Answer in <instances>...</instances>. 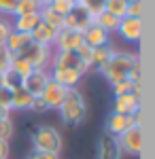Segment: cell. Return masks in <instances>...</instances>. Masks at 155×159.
Wrapping results in <instances>:
<instances>
[{
    "instance_id": "1",
    "label": "cell",
    "mask_w": 155,
    "mask_h": 159,
    "mask_svg": "<svg viewBox=\"0 0 155 159\" xmlns=\"http://www.w3.org/2000/svg\"><path fill=\"white\" fill-rule=\"evenodd\" d=\"M138 66H140V60H138L136 53L115 49L113 57H110L98 72L102 74L110 85H115V83H119V81H125V79L130 76V72L134 68H138Z\"/></svg>"
},
{
    "instance_id": "2",
    "label": "cell",
    "mask_w": 155,
    "mask_h": 159,
    "mask_svg": "<svg viewBox=\"0 0 155 159\" xmlns=\"http://www.w3.org/2000/svg\"><path fill=\"white\" fill-rule=\"evenodd\" d=\"M60 119L66 125H81L87 119V100L79 87H72L66 91L64 102L60 104Z\"/></svg>"
},
{
    "instance_id": "3",
    "label": "cell",
    "mask_w": 155,
    "mask_h": 159,
    "mask_svg": "<svg viewBox=\"0 0 155 159\" xmlns=\"http://www.w3.org/2000/svg\"><path fill=\"white\" fill-rule=\"evenodd\" d=\"M64 148V136L55 125H38L32 132V151L60 155Z\"/></svg>"
},
{
    "instance_id": "4",
    "label": "cell",
    "mask_w": 155,
    "mask_h": 159,
    "mask_svg": "<svg viewBox=\"0 0 155 159\" xmlns=\"http://www.w3.org/2000/svg\"><path fill=\"white\" fill-rule=\"evenodd\" d=\"M117 144H119L121 153H125V155H132V157L140 155V151H143V129H140V123L132 125L130 129H125L123 134L117 136Z\"/></svg>"
},
{
    "instance_id": "5",
    "label": "cell",
    "mask_w": 155,
    "mask_h": 159,
    "mask_svg": "<svg viewBox=\"0 0 155 159\" xmlns=\"http://www.w3.org/2000/svg\"><path fill=\"white\" fill-rule=\"evenodd\" d=\"M21 57H26V60L30 61V66H32L34 70H49L51 57H53V49H51V47H45V45L32 43V45L21 53Z\"/></svg>"
},
{
    "instance_id": "6",
    "label": "cell",
    "mask_w": 155,
    "mask_h": 159,
    "mask_svg": "<svg viewBox=\"0 0 155 159\" xmlns=\"http://www.w3.org/2000/svg\"><path fill=\"white\" fill-rule=\"evenodd\" d=\"M140 123V115H119V112H110L104 121V134L108 136H117L123 134L125 129H130L132 125H138Z\"/></svg>"
},
{
    "instance_id": "7",
    "label": "cell",
    "mask_w": 155,
    "mask_h": 159,
    "mask_svg": "<svg viewBox=\"0 0 155 159\" xmlns=\"http://www.w3.org/2000/svg\"><path fill=\"white\" fill-rule=\"evenodd\" d=\"M51 68H60V70H79L83 76L89 72L74 51H53V57H51L49 70H51Z\"/></svg>"
},
{
    "instance_id": "8",
    "label": "cell",
    "mask_w": 155,
    "mask_h": 159,
    "mask_svg": "<svg viewBox=\"0 0 155 159\" xmlns=\"http://www.w3.org/2000/svg\"><path fill=\"white\" fill-rule=\"evenodd\" d=\"M83 45V32H77V30H66L62 28L60 32L55 34L53 40V51H77Z\"/></svg>"
},
{
    "instance_id": "9",
    "label": "cell",
    "mask_w": 155,
    "mask_h": 159,
    "mask_svg": "<svg viewBox=\"0 0 155 159\" xmlns=\"http://www.w3.org/2000/svg\"><path fill=\"white\" fill-rule=\"evenodd\" d=\"M49 79H51V76H49V70H32L26 79H21V87H24L30 96L38 98V96L43 93V89L47 87Z\"/></svg>"
},
{
    "instance_id": "10",
    "label": "cell",
    "mask_w": 155,
    "mask_h": 159,
    "mask_svg": "<svg viewBox=\"0 0 155 159\" xmlns=\"http://www.w3.org/2000/svg\"><path fill=\"white\" fill-rule=\"evenodd\" d=\"M89 24H94V17L85 11L81 4H77L68 15H64V28L66 30H77V32H83Z\"/></svg>"
},
{
    "instance_id": "11",
    "label": "cell",
    "mask_w": 155,
    "mask_h": 159,
    "mask_svg": "<svg viewBox=\"0 0 155 159\" xmlns=\"http://www.w3.org/2000/svg\"><path fill=\"white\" fill-rule=\"evenodd\" d=\"M66 91H68L66 87L58 85L55 81H51V79H49L47 87L43 89V93H40L38 98L45 102L47 110H58V108H60V104L64 102V96H66Z\"/></svg>"
},
{
    "instance_id": "12",
    "label": "cell",
    "mask_w": 155,
    "mask_h": 159,
    "mask_svg": "<svg viewBox=\"0 0 155 159\" xmlns=\"http://www.w3.org/2000/svg\"><path fill=\"white\" fill-rule=\"evenodd\" d=\"M113 112L119 115H140V96L136 93H123V96H115L113 100Z\"/></svg>"
},
{
    "instance_id": "13",
    "label": "cell",
    "mask_w": 155,
    "mask_h": 159,
    "mask_svg": "<svg viewBox=\"0 0 155 159\" xmlns=\"http://www.w3.org/2000/svg\"><path fill=\"white\" fill-rule=\"evenodd\" d=\"M117 34L123 40H128V43H138L140 40V34H143V21L136 19V17H123L119 21Z\"/></svg>"
},
{
    "instance_id": "14",
    "label": "cell",
    "mask_w": 155,
    "mask_h": 159,
    "mask_svg": "<svg viewBox=\"0 0 155 159\" xmlns=\"http://www.w3.org/2000/svg\"><path fill=\"white\" fill-rule=\"evenodd\" d=\"M96 159H121V148L117 144L115 136L102 134L98 140V148H96Z\"/></svg>"
},
{
    "instance_id": "15",
    "label": "cell",
    "mask_w": 155,
    "mask_h": 159,
    "mask_svg": "<svg viewBox=\"0 0 155 159\" xmlns=\"http://www.w3.org/2000/svg\"><path fill=\"white\" fill-rule=\"evenodd\" d=\"M49 76H51V81H55L58 85L66 87V89L79 87L81 79H83V74L79 72V70H60V68H51Z\"/></svg>"
},
{
    "instance_id": "16",
    "label": "cell",
    "mask_w": 155,
    "mask_h": 159,
    "mask_svg": "<svg viewBox=\"0 0 155 159\" xmlns=\"http://www.w3.org/2000/svg\"><path fill=\"white\" fill-rule=\"evenodd\" d=\"M83 43L87 45V47L96 49V47L108 45V43H110V34H106V32H104L100 25L89 24V25H87V28L83 30Z\"/></svg>"
},
{
    "instance_id": "17",
    "label": "cell",
    "mask_w": 155,
    "mask_h": 159,
    "mask_svg": "<svg viewBox=\"0 0 155 159\" xmlns=\"http://www.w3.org/2000/svg\"><path fill=\"white\" fill-rule=\"evenodd\" d=\"M30 45H32V36H30V34H26V32H15V30L9 34L7 43H4V47L11 51L13 55H21Z\"/></svg>"
},
{
    "instance_id": "18",
    "label": "cell",
    "mask_w": 155,
    "mask_h": 159,
    "mask_svg": "<svg viewBox=\"0 0 155 159\" xmlns=\"http://www.w3.org/2000/svg\"><path fill=\"white\" fill-rule=\"evenodd\" d=\"M32 104H34V96H30L21 85L17 87V89H13V93H11V112L13 110H19V112L32 110Z\"/></svg>"
},
{
    "instance_id": "19",
    "label": "cell",
    "mask_w": 155,
    "mask_h": 159,
    "mask_svg": "<svg viewBox=\"0 0 155 159\" xmlns=\"http://www.w3.org/2000/svg\"><path fill=\"white\" fill-rule=\"evenodd\" d=\"M38 24H40V15H38V13H28V15L11 17V25H13L15 32H26V34H30Z\"/></svg>"
},
{
    "instance_id": "20",
    "label": "cell",
    "mask_w": 155,
    "mask_h": 159,
    "mask_svg": "<svg viewBox=\"0 0 155 159\" xmlns=\"http://www.w3.org/2000/svg\"><path fill=\"white\" fill-rule=\"evenodd\" d=\"M55 30L53 28H49L47 24H40L36 25L34 30L30 32V36H32V43H36V45H45V47H53V40H55Z\"/></svg>"
},
{
    "instance_id": "21",
    "label": "cell",
    "mask_w": 155,
    "mask_h": 159,
    "mask_svg": "<svg viewBox=\"0 0 155 159\" xmlns=\"http://www.w3.org/2000/svg\"><path fill=\"white\" fill-rule=\"evenodd\" d=\"M113 53H115V47H113V43H108V45H102V47H96L92 51V68L96 70H100L104 64H106L110 57H113Z\"/></svg>"
},
{
    "instance_id": "22",
    "label": "cell",
    "mask_w": 155,
    "mask_h": 159,
    "mask_svg": "<svg viewBox=\"0 0 155 159\" xmlns=\"http://www.w3.org/2000/svg\"><path fill=\"white\" fill-rule=\"evenodd\" d=\"M38 15H40V21L47 24L49 28H53L55 32H60L62 28H64V17H62L60 13H55L51 7H43V9L38 11Z\"/></svg>"
},
{
    "instance_id": "23",
    "label": "cell",
    "mask_w": 155,
    "mask_h": 159,
    "mask_svg": "<svg viewBox=\"0 0 155 159\" xmlns=\"http://www.w3.org/2000/svg\"><path fill=\"white\" fill-rule=\"evenodd\" d=\"M119 21H121V19H117L115 15H110V13H106V11H102L100 15H96V17H94V24L100 25L106 34H117Z\"/></svg>"
},
{
    "instance_id": "24",
    "label": "cell",
    "mask_w": 155,
    "mask_h": 159,
    "mask_svg": "<svg viewBox=\"0 0 155 159\" xmlns=\"http://www.w3.org/2000/svg\"><path fill=\"white\" fill-rule=\"evenodd\" d=\"M32 70H34V68L30 66V61L26 60V57H21V55H13L11 70H9V72H13L15 76H19V79H26Z\"/></svg>"
},
{
    "instance_id": "25",
    "label": "cell",
    "mask_w": 155,
    "mask_h": 159,
    "mask_svg": "<svg viewBox=\"0 0 155 159\" xmlns=\"http://www.w3.org/2000/svg\"><path fill=\"white\" fill-rule=\"evenodd\" d=\"M104 11L115 15L117 19H123L125 17V11H128V2L125 0H106L104 2Z\"/></svg>"
},
{
    "instance_id": "26",
    "label": "cell",
    "mask_w": 155,
    "mask_h": 159,
    "mask_svg": "<svg viewBox=\"0 0 155 159\" xmlns=\"http://www.w3.org/2000/svg\"><path fill=\"white\" fill-rule=\"evenodd\" d=\"M15 136V123L11 117L0 121V142H11V138Z\"/></svg>"
},
{
    "instance_id": "27",
    "label": "cell",
    "mask_w": 155,
    "mask_h": 159,
    "mask_svg": "<svg viewBox=\"0 0 155 159\" xmlns=\"http://www.w3.org/2000/svg\"><path fill=\"white\" fill-rule=\"evenodd\" d=\"M38 11H40V9L36 7L34 0H17L13 17H17V15H28V13H38Z\"/></svg>"
},
{
    "instance_id": "28",
    "label": "cell",
    "mask_w": 155,
    "mask_h": 159,
    "mask_svg": "<svg viewBox=\"0 0 155 159\" xmlns=\"http://www.w3.org/2000/svg\"><path fill=\"white\" fill-rule=\"evenodd\" d=\"M104 2H106V0H81L79 4H81L92 17H96V15H100V13L104 11Z\"/></svg>"
},
{
    "instance_id": "29",
    "label": "cell",
    "mask_w": 155,
    "mask_h": 159,
    "mask_svg": "<svg viewBox=\"0 0 155 159\" xmlns=\"http://www.w3.org/2000/svg\"><path fill=\"white\" fill-rule=\"evenodd\" d=\"M49 7L64 17V15H68V13L77 7V2H74V0H51V4H49Z\"/></svg>"
},
{
    "instance_id": "30",
    "label": "cell",
    "mask_w": 155,
    "mask_h": 159,
    "mask_svg": "<svg viewBox=\"0 0 155 159\" xmlns=\"http://www.w3.org/2000/svg\"><path fill=\"white\" fill-rule=\"evenodd\" d=\"M11 61H13V53L7 47H0V74H7L11 70Z\"/></svg>"
},
{
    "instance_id": "31",
    "label": "cell",
    "mask_w": 155,
    "mask_h": 159,
    "mask_svg": "<svg viewBox=\"0 0 155 159\" xmlns=\"http://www.w3.org/2000/svg\"><path fill=\"white\" fill-rule=\"evenodd\" d=\"M92 47H87V45H81V47H79V49L74 51V53H77V55H79V60L83 61V66L85 68H87V70H92Z\"/></svg>"
},
{
    "instance_id": "32",
    "label": "cell",
    "mask_w": 155,
    "mask_h": 159,
    "mask_svg": "<svg viewBox=\"0 0 155 159\" xmlns=\"http://www.w3.org/2000/svg\"><path fill=\"white\" fill-rule=\"evenodd\" d=\"M113 87V96H123V93H134V83L132 81H119V83H115Z\"/></svg>"
},
{
    "instance_id": "33",
    "label": "cell",
    "mask_w": 155,
    "mask_h": 159,
    "mask_svg": "<svg viewBox=\"0 0 155 159\" xmlns=\"http://www.w3.org/2000/svg\"><path fill=\"white\" fill-rule=\"evenodd\" d=\"M13 32V25H11V19L9 17H0V47H4L9 34Z\"/></svg>"
},
{
    "instance_id": "34",
    "label": "cell",
    "mask_w": 155,
    "mask_h": 159,
    "mask_svg": "<svg viewBox=\"0 0 155 159\" xmlns=\"http://www.w3.org/2000/svg\"><path fill=\"white\" fill-rule=\"evenodd\" d=\"M15 4H17V0H0V17L11 19L15 13Z\"/></svg>"
},
{
    "instance_id": "35",
    "label": "cell",
    "mask_w": 155,
    "mask_h": 159,
    "mask_svg": "<svg viewBox=\"0 0 155 159\" xmlns=\"http://www.w3.org/2000/svg\"><path fill=\"white\" fill-rule=\"evenodd\" d=\"M140 15H143V2H140V0H136V2H128L125 17H136V19H140Z\"/></svg>"
},
{
    "instance_id": "36",
    "label": "cell",
    "mask_w": 155,
    "mask_h": 159,
    "mask_svg": "<svg viewBox=\"0 0 155 159\" xmlns=\"http://www.w3.org/2000/svg\"><path fill=\"white\" fill-rule=\"evenodd\" d=\"M11 89L9 87H0V106L7 110H11Z\"/></svg>"
},
{
    "instance_id": "37",
    "label": "cell",
    "mask_w": 155,
    "mask_h": 159,
    "mask_svg": "<svg viewBox=\"0 0 155 159\" xmlns=\"http://www.w3.org/2000/svg\"><path fill=\"white\" fill-rule=\"evenodd\" d=\"M28 159H60V155H53V153H43V151H32Z\"/></svg>"
},
{
    "instance_id": "38",
    "label": "cell",
    "mask_w": 155,
    "mask_h": 159,
    "mask_svg": "<svg viewBox=\"0 0 155 159\" xmlns=\"http://www.w3.org/2000/svg\"><path fill=\"white\" fill-rule=\"evenodd\" d=\"M9 157H11V144L0 142V159H9Z\"/></svg>"
},
{
    "instance_id": "39",
    "label": "cell",
    "mask_w": 155,
    "mask_h": 159,
    "mask_svg": "<svg viewBox=\"0 0 155 159\" xmlns=\"http://www.w3.org/2000/svg\"><path fill=\"white\" fill-rule=\"evenodd\" d=\"M47 106H45V102L40 98H34V104H32V112H45Z\"/></svg>"
},
{
    "instance_id": "40",
    "label": "cell",
    "mask_w": 155,
    "mask_h": 159,
    "mask_svg": "<svg viewBox=\"0 0 155 159\" xmlns=\"http://www.w3.org/2000/svg\"><path fill=\"white\" fill-rule=\"evenodd\" d=\"M7 117H11V110H7V108H2V106H0V121H2V119H7Z\"/></svg>"
},
{
    "instance_id": "41",
    "label": "cell",
    "mask_w": 155,
    "mask_h": 159,
    "mask_svg": "<svg viewBox=\"0 0 155 159\" xmlns=\"http://www.w3.org/2000/svg\"><path fill=\"white\" fill-rule=\"evenodd\" d=\"M34 2H36L38 9H43V7H49V4H51V0H34Z\"/></svg>"
},
{
    "instance_id": "42",
    "label": "cell",
    "mask_w": 155,
    "mask_h": 159,
    "mask_svg": "<svg viewBox=\"0 0 155 159\" xmlns=\"http://www.w3.org/2000/svg\"><path fill=\"white\" fill-rule=\"evenodd\" d=\"M0 87H4V74H0Z\"/></svg>"
},
{
    "instance_id": "43",
    "label": "cell",
    "mask_w": 155,
    "mask_h": 159,
    "mask_svg": "<svg viewBox=\"0 0 155 159\" xmlns=\"http://www.w3.org/2000/svg\"><path fill=\"white\" fill-rule=\"evenodd\" d=\"M125 2H136V0H125Z\"/></svg>"
},
{
    "instance_id": "44",
    "label": "cell",
    "mask_w": 155,
    "mask_h": 159,
    "mask_svg": "<svg viewBox=\"0 0 155 159\" xmlns=\"http://www.w3.org/2000/svg\"><path fill=\"white\" fill-rule=\"evenodd\" d=\"M74 2H77V4H79V2H81V0H74Z\"/></svg>"
}]
</instances>
